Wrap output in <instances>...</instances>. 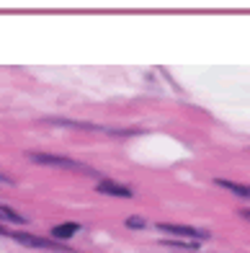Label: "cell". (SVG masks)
Segmentation results:
<instances>
[{
	"label": "cell",
	"mask_w": 250,
	"mask_h": 253,
	"mask_svg": "<svg viewBox=\"0 0 250 253\" xmlns=\"http://www.w3.org/2000/svg\"><path fill=\"white\" fill-rule=\"evenodd\" d=\"M31 160H36V163H44V166H54V168H65V170H75V173L98 176L90 166L77 163V160H70V158H62V155H44V153H34V155H31Z\"/></svg>",
	"instance_id": "1"
},
{
	"label": "cell",
	"mask_w": 250,
	"mask_h": 253,
	"mask_svg": "<svg viewBox=\"0 0 250 253\" xmlns=\"http://www.w3.org/2000/svg\"><path fill=\"white\" fill-rule=\"evenodd\" d=\"M5 233V230H3ZM8 238H13L16 243H24V246H29V248H52V251H57L60 248V243L57 240H44V238H34V235H26V233H5Z\"/></svg>",
	"instance_id": "2"
},
{
	"label": "cell",
	"mask_w": 250,
	"mask_h": 253,
	"mask_svg": "<svg viewBox=\"0 0 250 253\" xmlns=\"http://www.w3.org/2000/svg\"><path fill=\"white\" fill-rule=\"evenodd\" d=\"M160 230H165V233H176V235H186V238H204L207 240V233L204 230H196V227H188V225H163L160 222Z\"/></svg>",
	"instance_id": "3"
},
{
	"label": "cell",
	"mask_w": 250,
	"mask_h": 253,
	"mask_svg": "<svg viewBox=\"0 0 250 253\" xmlns=\"http://www.w3.org/2000/svg\"><path fill=\"white\" fill-rule=\"evenodd\" d=\"M98 191L101 194H111V197H121V199H129L132 191L127 186H121V183H113V181H101L98 183Z\"/></svg>",
	"instance_id": "4"
},
{
	"label": "cell",
	"mask_w": 250,
	"mask_h": 253,
	"mask_svg": "<svg viewBox=\"0 0 250 253\" xmlns=\"http://www.w3.org/2000/svg\"><path fill=\"white\" fill-rule=\"evenodd\" d=\"M217 186H222V189H227V191H232V194H237V197H243V199H250V186H245V183H232V181L217 178Z\"/></svg>",
	"instance_id": "5"
},
{
	"label": "cell",
	"mask_w": 250,
	"mask_h": 253,
	"mask_svg": "<svg viewBox=\"0 0 250 253\" xmlns=\"http://www.w3.org/2000/svg\"><path fill=\"white\" fill-rule=\"evenodd\" d=\"M77 227L75 222H67V225H57L54 230H52V238H57V243H60V240H67V238H72L75 233H77Z\"/></svg>",
	"instance_id": "6"
},
{
	"label": "cell",
	"mask_w": 250,
	"mask_h": 253,
	"mask_svg": "<svg viewBox=\"0 0 250 253\" xmlns=\"http://www.w3.org/2000/svg\"><path fill=\"white\" fill-rule=\"evenodd\" d=\"M0 220L3 222H26V217H21L18 212H13V210H8V207L0 204Z\"/></svg>",
	"instance_id": "7"
},
{
	"label": "cell",
	"mask_w": 250,
	"mask_h": 253,
	"mask_svg": "<svg viewBox=\"0 0 250 253\" xmlns=\"http://www.w3.org/2000/svg\"><path fill=\"white\" fill-rule=\"evenodd\" d=\"M127 225H129V227H144V220H140V217H129Z\"/></svg>",
	"instance_id": "8"
},
{
	"label": "cell",
	"mask_w": 250,
	"mask_h": 253,
	"mask_svg": "<svg viewBox=\"0 0 250 253\" xmlns=\"http://www.w3.org/2000/svg\"><path fill=\"white\" fill-rule=\"evenodd\" d=\"M243 217H248V220H250V212H243Z\"/></svg>",
	"instance_id": "9"
}]
</instances>
